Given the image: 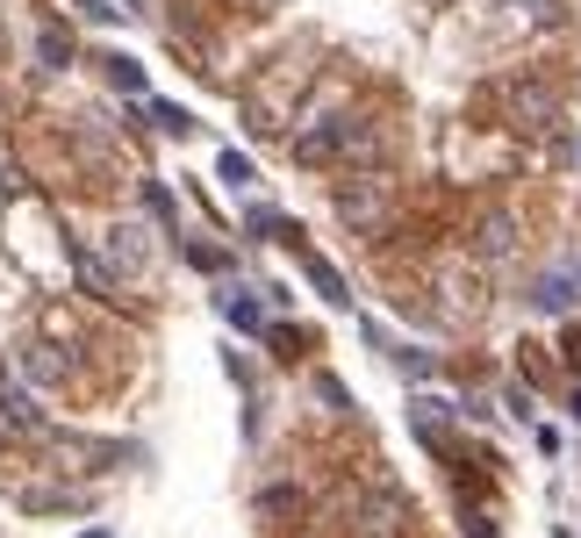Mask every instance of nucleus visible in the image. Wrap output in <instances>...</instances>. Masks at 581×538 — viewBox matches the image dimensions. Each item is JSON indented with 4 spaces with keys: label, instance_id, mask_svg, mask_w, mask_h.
<instances>
[{
    "label": "nucleus",
    "instance_id": "obj_1",
    "mask_svg": "<svg viewBox=\"0 0 581 538\" xmlns=\"http://www.w3.org/2000/svg\"><path fill=\"white\" fill-rule=\"evenodd\" d=\"M294 158H302V166H373V158H381V123H367V115L316 123V130L294 137Z\"/></svg>",
    "mask_w": 581,
    "mask_h": 538
},
{
    "label": "nucleus",
    "instance_id": "obj_2",
    "mask_svg": "<svg viewBox=\"0 0 581 538\" xmlns=\"http://www.w3.org/2000/svg\"><path fill=\"white\" fill-rule=\"evenodd\" d=\"M337 215H345L359 237H381V231H388V215H395V180H388V172H367V166H359L353 180L337 187Z\"/></svg>",
    "mask_w": 581,
    "mask_h": 538
},
{
    "label": "nucleus",
    "instance_id": "obj_3",
    "mask_svg": "<svg viewBox=\"0 0 581 538\" xmlns=\"http://www.w3.org/2000/svg\"><path fill=\"white\" fill-rule=\"evenodd\" d=\"M503 115H510V130L538 137V130L560 123V101H552V87H538V79H517V87H503Z\"/></svg>",
    "mask_w": 581,
    "mask_h": 538
},
{
    "label": "nucleus",
    "instance_id": "obj_4",
    "mask_svg": "<svg viewBox=\"0 0 581 538\" xmlns=\"http://www.w3.org/2000/svg\"><path fill=\"white\" fill-rule=\"evenodd\" d=\"M532 302L546 309V316H560V309H574V302H581V259H574V266H552V273H538Z\"/></svg>",
    "mask_w": 581,
    "mask_h": 538
},
{
    "label": "nucleus",
    "instance_id": "obj_5",
    "mask_svg": "<svg viewBox=\"0 0 581 538\" xmlns=\"http://www.w3.org/2000/svg\"><path fill=\"white\" fill-rule=\"evenodd\" d=\"M359 538H402V503L388 489L359 495Z\"/></svg>",
    "mask_w": 581,
    "mask_h": 538
},
{
    "label": "nucleus",
    "instance_id": "obj_6",
    "mask_svg": "<svg viewBox=\"0 0 581 538\" xmlns=\"http://www.w3.org/2000/svg\"><path fill=\"white\" fill-rule=\"evenodd\" d=\"M302 273L316 280V294H323V302H337V309L353 302V294H345V273H337L331 259H316V251H302Z\"/></svg>",
    "mask_w": 581,
    "mask_h": 538
},
{
    "label": "nucleus",
    "instance_id": "obj_7",
    "mask_svg": "<svg viewBox=\"0 0 581 538\" xmlns=\"http://www.w3.org/2000/svg\"><path fill=\"white\" fill-rule=\"evenodd\" d=\"M510 251H517V223H510V215H489V223H481V259H510Z\"/></svg>",
    "mask_w": 581,
    "mask_h": 538
},
{
    "label": "nucleus",
    "instance_id": "obj_8",
    "mask_svg": "<svg viewBox=\"0 0 581 538\" xmlns=\"http://www.w3.org/2000/svg\"><path fill=\"white\" fill-rule=\"evenodd\" d=\"M108 245H115V259H123V266H137V273L152 266V237L130 231V223H123V231H108Z\"/></svg>",
    "mask_w": 581,
    "mask_h": 538
},
{
    "label": "nucleus",
    "instance_id": "obj_9",
    "mask_svg": "<svg viewBox=\"0 0 581 538\" xmlns=\"http://www.w3.org/2000/svg\"><path fill=\"white\" fill-rule=\"evenodd\" d=\"M223 316L237 323V330H259V323H266V316H259V302H252L245 288H223Z\"/></svg>",
    "mask_w": 581,
    "mask_h": 538
},
{
    "label": "nucleus",
    "instance_id": "obj_10",
    "mask_svg": "<svg viewBox=\"0 0 581 538\" xmlns=\"http://www.w3.org/2000/svg\"><path fill=\"white\" fill-rule=\"evenodd\" d=\"M215 172H223L230 187H252V158L245 152H223V158H215Z\"/></svg>",
    "mask_w": 581,
    "mask_h": 538
},
{
    "label": "nucleus",
    "instance_id": "obj_11",
    "mask_svg": "<svg viewBox=\"0 0 581 538\" xmlns=\"http://www.w3.org/2000/svg\"><path fill=\"white\" fill-rule=\"evenodd\" d=\"M108 65H115V87H137V93H144V72H137L130 58H108Z\"/></svg>",
    "mask_w": 581,
    "mask_h": 538
},
{
    "label": "nucleus",
    "instance_id": "obj_12",
    "mask_svg": "<svg viewBox=\"0 0 581 538\" xmlns=\"http://www.w3.org/2000/svg\"><path fill=\"white\" fill-rule=\"evenodd\" d=\"M8 424H15V416H8V410H0V446H8Z\"/></svg>",
    "mask_w": 581,
    "mask_h": 538
},
{
    "label": "nucleus",
    "instance_id": "obj_13",
    "mask_svg": "<svg viewBox=\"0 0 581 538\" xmlns=\"http://www.w3.org/2000/svg\"><path fill=\"white\" fill-rule=\"evenodd\" d=\"M574 416H581V388H574Z\"/></svg>",
    "mask_w": 581,
    "mask_h": 538
},
{
    "label": "nucleus",
    "instance_id": "obj_14",
    "mask_svg": "<svg viewBox=\"0 0 581 538\" xmlns=\"http://www.w3.org/2000/svg\"><path fill=\"white\" fill-rule=\"evenodd\" d=\"M87 538H108V531H87Z\"/></svg>",
    "mask_w": 581,
    "mask_h": 538
}]
</instances>
